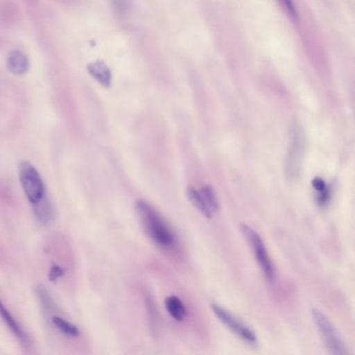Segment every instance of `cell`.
Instances as JSON below:
<instances>
[{"label":"cell","mask_w":355,"mask_h":355,"mask_svg":"<svg viewBox=\"0 0 355 355\" xmlns=\"http://www.w3.org/2000/svg\"><path fill=\"white\" fill-rule=\"evenodd\" d=\"M136 211L143 227L155 244L164 249L175 246V234L150 203L140 199L136 202Z\"/></svg>","instance_id":"6da1fadb"},{"label":"cell","mask_w":355,"mask_h":355,"mask_svg":"<svg viewBox=\"0 0 355 355\" xmlns=\"http://www.w3.org/2000/svg\"><path fill=\"white\" fill-rule=\"evenodd\" d=\"M18 174L22 190L32 207L39 205L49 197L44 180L33 164L30 162H22L19 165Z\"/></svg>","instance_id":"7a4b0ae2"},{"label":"cell","mask_w":355,"mask_h":355,"mask_svg":"<svg viewBox=\"0 0 355 355\" xmlns=\"http://www.w3.org/2000/svg\"><path fill=\"white\" fill-rule=\"evenodd\" d=\"M306 148V136L302 126L296 124L293 128L290 147L284 161V173L290 182L298 180L302 167L303 157Z\"/></svg>","instance_id":"3957f363"},{"label":"cell","mask_w":355,"mask_h":355,"mask_svg":"<svg viewBox=\"0 0 355 355\" xmlns=\"http://www.w3.org/2000/svg\"><path fill=\"white\" fill-rule=\"evenodd\" d=\"M241 232H242L243 236L246 239L248 244L250 245L251 250H252L266 279L270 284H273L276 280L275 266H274L273 261L270 257L263 239L252 227L247 225V224L241 225Z\"/></svg>","instance_id":"277c9868"},{"label":"cell","mask_w":355,"mask_h":355,"mask_svg":"<svg viewBox=\"0 0 355 355\" xmlns=\"http://www.w3.org/2000/svg\"><path fill=\"white\" fill-rule=\"evenodd\" d=\"M311 315L327 350L334 355L348 354V349L344 340L329 318L318 309H311Z\"/></svg>","instance_id":"5b68a950"},{"label":"cell","mask_w":355,"mask_h":355,"mask_svg":"<svg viewBox=\"0 0 355 355\" xmlns=\"http://www.w3.org/2000/svg\"><path fill=\"white\" fill-rule=\"evenodd\" d=\"M211 311L215 313L216 317L234 334L242 338L245 342L248 344L255 345L257 343V336L255 332L251 329L249 326H247L244 322L241 321L240 319L232 315L230 311L224 307L220 306L217 303H211Z\"/></svg>","instance_id":"8992f818"},{"label":"cell","mask_w":355,"mask_h":355,"mask_svg":"<svg viewBox=\"0 0 355 355\" xmlns=\"http://www.w3.org/2000/svg\"><path fill=\"white\" fill-rule=\"evenodd\" d=\"M0 318L3 320L10 331L15 336V338L21 343L22 346L28 348L31 346V338L26 334L19 322L12 315L11 311L6 306L3 301L0 299Z\"/></svg>","instance_id":"52a82bcc"},{"label":"cell","mask_w":355,"mask_h":355,"mask_svg":"<svg viewBox=\"0 0 355 355\" xmlns=\"http://www.w3.org/2000/svg\"><path fill=\"white\" fill-rule=\"evenodd\" d=\"M34 214L37 220L40 222L42 225H49L53 223V218H55V209H53V203H51L49 197L45 198L42 202L33 207Z\"/></svg>","instance_id":"ba28073f"},{"label":"cell","mask_w":355,"mask_h":355,"mask_svg":"<svg viewBox=\"0 0 355 355\" xmlns=\"http://www.w3.org/2000/svg\"><path fill=\"white\" fill-rule=\"evenodd\" d=\"M51 322H53V326H55V327L57 328L62 334L67 336V338H80V328H78L76 324L68 321L65 318L61 317V315H53V317H51Z\"/></svg>","instance_id":"9c48e42d"},{"label":"cell","mask_w":355,"mask_h":355,"mask_svg":"<svg viewBox=\"0 0 355 355\" xmlns=\"http://www.w3.org/2000/svg\"><path fill=\"white\" fill-rule=\"evenodd\" d=\"M165 306L168 313L176 321H184L187 317V309L184 302L178 296L167 297L165 300Z\"/></svg>","instance_id":"30bf717a"},{"label":"cell","mask_w":355,"mask_h":355,"mask_svg":"<svg viewBox=\"0 0 355 355\" xmlns=\"http://www.w3.org/2000/svg\"><path fill=\"white\" fill-rule=\"evenodd\" d=\"M186 193L187 197H188L191 203H192L205 217H213V214L209 211V207H207V202H205L200 191L196 190V188H194L193 186H189L188 188H187Z\"/></svg>","instance_id":"8fae6325"},{"label":"cell","mask_w":355,"mask_h":355,"mask_svg":"<svg viewBox=\"0 0 355 355\" xmlns=\"http://www.w3.org/2000/svg\"><path fill=\"white\" fill-rule=\"evenodd\" d=\"M89 71L103 86L109 87L111 84V72L103 62L91 64Z\"/></svg>","instance_id":"7c38bea8"},{"label":"cell","mask_w":355,"mask_h":355,"mask_svg":"<svg viewBox=\"0 0 355 355\" xmlns=\"http://www.w3.org/2000/svg\"><path fill=\"white\" fill-rule=\"evenodd\" d=\"M9 69L15 74H24L28 70V59L21 53H12L8 60Z\"/></svg>","instance_id":"4fadbf2b"},{"label":"cell","mask_w":355,"mask_h":355,"mask_svg":"<svg viewBox=\"0 0 355 355\" xmlns=\"http://www.w3.org/2000/svg\"><path fill=\"white\" fill-rule=\"evenodd\" d=\"M200 192L211 214L214 215V214L218 213L220 209V203L215 189L209 184H207L201 188Z\"/></svg>","instance_id":"5bb4252c"},{"label":"cell","mask_w":355,"mask_h":355,"mask_svg":"<svg viewBox=\"0 0 355 355\" xmlns=\"http://www.w3.org/2000/svg\"><path fill=\"white\" fill-rule=\"evenodd\" d=\"M330 198H331V192H330L329 187L322 191V192L318 193L317 195V203L320 207H324L329 203Z\"/></svg>","instance_id":"9a60e30c"},{"label":"cell","mask_w":355,"mask_h":355,"mask_svg":"<svg viewBox=\"0 0 355 355\" xmlns=\"http://www.w3.org/2000/svg\"><path fill=\"white\" fill-rule=\"evenodd\" d=\"M311 186L315 189V192L320 193L322 191L325 190L327 188V184H326L325 180L321 178H315L311 180Z\"/></svg>","instance_id":"2e32d148"},{"label":"cell","mask_w":355,"mask_h":355,"mask_svg":"<svg viewBox=\"0 0 355 355\" xmlns=\"http://www.w3.org/2000/svg\"><path fill=\"white\" fill-rule=\"evenodd\" d=\"M112 3L121 12L126 11L128 9V6H130L128 0H112Z\"/></svg>","instance_id":"e0dca14e"},{"label":"cell","mask_w":355,"mask_h":355,"mask_svg":"<svg viewBox=\"0 0 355 355\" xmlns=\"http://www.w3.org/2000/svg\"><path fill=\"white\" fill-rule=\"evenodd\" d=\"M282 3H284V5L286 6V9H288V11L290 12L291 14H292L293 16H295V13H296V10H295L294 5H293L292 0H282Z\"/></svg>","instance_id":"ac0fdd59"}]
</instances>
